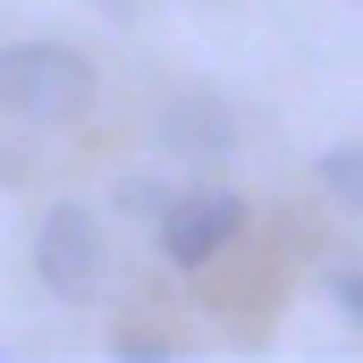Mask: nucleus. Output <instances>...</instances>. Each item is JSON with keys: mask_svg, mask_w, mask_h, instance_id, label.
Instances as JSON below:
<instances>
[{"mask_svg": "<svg viewBox=\"0 0 363 363\" xmlns=\"http://www.w3.org/2000/svg\"><path fill=\"white\" fill-rule=\"evenodd\" d=\"M152 220H161V254H169L178 271H203V262L245 228V203H237V194H169Z\"/></svg>", "mask_w": 363, "mask_h": 363, "instance_id": "7ed1b4c3", "label": "nucleus"}, {"mask_svg": "<svg viewBox=\"0 0 363 363\" xmlns=\"http://www.w3.org/2000/svg\"><path fill=\"white\" fill-rule=\"evenodd\" d=\"M321 178H330L338 194H347V203H355V194H363V152H355V144H338V152L321 161Z\"/></svg>", "mask_w": 363, "mask_h": 363, "instance_id": "39448f33", "label": "nucleus"}, {"mask_svg": "<svg viewBox=\"0 0 363 363\" xmlns=\"http://www.w3.org/2000/svg\"><path fill=\"white\" fill-rule=\"evenodd\" d=\"M118 203H127V211H161L169 194H161V186H144V178H135V186H127V194H118Z\"/></svg>", "mask_w": 363, "mask_h": 363, "instance_id": "0eeeda50", "label": "nucleus"}, {"mask_svg": "<svg viewBox=\"0 0 363 363\" xmlns=\"http://www.w3.org/2000/svg\"><path fill=\"white\" fill-rule=\"evenodd\" d=\"M330 296H338V313H363V279H355V271L330 279Z\"/></svg>", "mask_w": 363, "mask_h": 363, "instance_id": "423d86ee", "label": "nucleus"}, {"mask_svg": "<svg viewBox=\"0 0 363 363\" xmlns=\"http://www.w3.org/2000/svg\"><path fill=\"white\" fill-rule=\"evenodd\" d=\"M93 101V68L85 51L68 43H9L0 51V118H26V127H60Z\"/></svg>", "mask_w": 363, "mask_h": 363, "instance_id": "f257e3e1", "label": "nucleus"}, {"mask_svg": "<svg viewBox=\"0 0 363 363\" xmlns=\"http://www.w3.org/2000/svg\"><path fill=\"white\" fill-rule=\"evenodd\" d=\"M161 152L169 161H228V144H237V118L211 101V93H178L169 110H161Z\"/></svg>", "mask_w": 363, "mask_h": 363, "instance_id": "20e7f679", "label": "nucleus"}, {"mask_svg": "<svg viewBox=\"0 0 363 363\" xmlns=\"http://www.w3.org/2000/svg\"><path fill=\"white\" fill-rule=\"evenodd\" d=\"M34 271H43L51 296H68V304L93 296V279H101V220H93L85 203H51V220L34 237Z\"/></svg>", "mask_w": 363, "mask_h": 363, "instance_id": "f03ea898", "label": "nucleus"}]
</instances>
